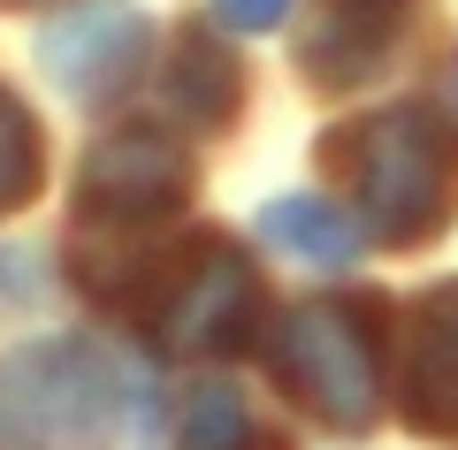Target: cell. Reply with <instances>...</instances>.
I'll return each mask as SVG.
<instances>
[{
    "instance_id": "6da1fadb",
    "label": "cell",
    "mask_w": 458,
    "mask_h": 450,
    "mask_svg": "<svg viewBox=\"0 0 458 450\" xmlns=\"http://www.w3.org/2000/svg\"><path fill=\"white\" fill-rule=\"evenodd\" d=\"M344 199L360 214L367 237L382 244H420L451 214V145L428 107H382L360 130H344L336 145Z\"/></svg>"
},
{
    "instance_id": "7a4b0ae2",
    "label": "cell",
    "mask_w": 458,
    "mask_h": 450,
    "mask_svg": "<svg viewBox=\"0 0 458 450\" xmlns=\"http://www.w3.org/2000/svg\"><path fill=\"white\" fill-rule=\"evenodd\" d=\"M276 382L306 404L321 428L367 435L382 412V367H375V306L360 298H306L267 336Z\"/></svg>"
},
{
    "instance_id": "3957f363",
    "label": "cell",
    "mask_w": 458,
    "mask_h": 450,
    "mask_svg": "<svg viewBox=\"0 0 458 450\" xmlns=\"http://www.w3.org/2000/svg\"><path fill=\"white\" fill-rule=\"evenodd\" d=\"M114 435V374L92 344H23L0 359V450H99Z\"/></svg>"
},
{
    "instance_id": "277c9868",
    "label": "cell",
    "mask_w": 458,
    "mask_h": 450,
    "mask_svg": "<svg viewBox=\"0 0 458 450\" xmlns=\"http://www.w3.org/2000/svg\"><path fill=\"white\" fill-rule=\"evenodd\" d=\"M146 38H153V23L131 0H84V8H69V16H54L38 31V69L77 107H107L146 69Z\"/></svg>"
},
{
    "instance_id": "5b68a950",
    "label": "cell",
    "mask_w": 458,
    "mask_h": 450,
    "mask_svg": "<svg viewBox=\"0 0 458 450\" xmlns=\"http://www.w3.org/2000/svg\"><path fill=\"white\" fill-rule=\"evenodd\" d=\"M191 199V161L153 130H123V138L92 145L77 168V207L92 229H138L161 222Z\"/></svg>"
},
{
    "instance_id": "8992f818",
    "label": "cell",
    "mask_w": 458,
    "mask_h": 450,
    "mask_svg": "<svg viewBox=\"0 0 458 450\" xmlns=\"http://www.w3.org/2000/svg\"><path fill=\"white\" fill-rule=\"evenodd\" d=\"M252 328V267L237 244L207 237L199 252L176 259L161 306H153V336L168 352H229Z\"/></svg>"
},
{
    "instance_id": "52a82bcc",
    "label": "cell",
    "mask_w": 458,
    "mask_h": 450,
    "mask_svg": "<svg viewBox=\"0 0 458 450\" xmlns=\"http://www.w3.org/2000/svg\"><path fill=\"white\" fill-rule=\"evenodd\" d=\"M412 8H420V0H328L321 23H313V38H306V54H298L306 77L321 84V92H360V84L397 54Z\"/></svg>"
},
{
    "instance_id": "ba28073f",
    "label": "cell",
    "mask_w": 458,
    "mask_h": 450,
    "mask_svg": "<svg viewBox=\"0 0 458 450\" xmlns=\"http://www.w3.org/2000/svg\"><path fill=\"white\" fill-rule=\"evenodd\" d=\"M397 397L420 435H458V283H436L412 306Z\"/></svg>"
},
{
    "instance_id": "9c48e42d",
    "label": "cell",
    "mask_w": 458,
    "mask_h": 450,
    "mask_svg": "<svg viewBox=\"0 0 458 450\" xmlns=\"http://www.w3.org/2000/svg\"><path fill=\"white\" fill-rule=\"evenodd\" d=\"M237 92H245L237 54L214 31H183L176 62H168V107H176L183 123H199V130H222L229 115H237Z\"/></svg>"
},
{
    "instance_id": "30bf717a",
    "label": "cell",
    "mask_w": 458,
    "mask_h": 450,
    "mask_svg": "<svg viewBox=\"0 0 458 450\" xmlns=\"http://www.w3.org/2000/svg\"><path fill=\"white\" fill-rule=\"evenodd\" d=\"M260 237L298 252V259H313V267H344L360 252V222L321 207V199H276V207H260Z\"/></svg>"
},
{
    "instance_id": "8fae6325",
    "label": "cell",
    "mask_w": 458,
    "mask_h": 450,
    "mask_svg": "<svg viewBox=\"0 0 458 450\" xmlns=\"http://www.w3.org/2000/svg\"><path fill=\"white\" fill-rule=\"evenodd\" d=\"M38 123H31V107H23L8 84H0V214H16L23 199L38 191Z\"/></svg>"
},
{
    "instance_id": "7c38bea8",
    "label": "cell",
    "mask_w": 458,
    "mask_h": 450,
    "mask_svg": "<svg viewBox=\"0 0 458 450\" xmlns=\"http://www.w3.org/2000/svg\"><path fill=\"white\" fill-rule=\"evenodd\" d=\"M183 450H267V443H260V428H252L245 397L222 389V382H207L191 397V412H183Z\"/></svg>"
},
{
    "instance_id": "4fadbf2b",
    "label": "cell",
    "mask_w": 458,
    "mask_h": 450,
    "mask_svg": "<svg viewBox=\"0 0 458 450\" xmlns=\"http://www.w3.org/2000/svg\"><path fill=\"white\" fill-rule=\"evenodd\" d=\"M214 16H222L229 31H276V23L291 16V0H214Z\"/></svg>"
},
{
    "instance_id": "5bb4252c",
    "label": "cell",
    "mask_w": 458,
    "mask_h": 450,
    "mask_svg": "<svg viewBox=\"0 0 458 450\" xmlns=\"http://www.w3.org/2000/svg\"><path fill=\"white\" fill-rule=\"evenodd\" d=\"M443 107H451V123H458V62L443 69Z\"/></svg>"
},
{
    "instance_id": "9a60e30c",
    "label": "cell",
    "mask_w": 458,
    "mask_h": 450,
    "mask_svg": "<svg viewBox=\"0 0 458 450\" xmlns=\"http://www.w3.org/2000/svg\"><path fill=\"white\" fill-rule=\"evenodd\" d=\"M0 8H31V0H0Z\"/></svg>"
},
{
    "instance_id": "2e32d148",
    "label": "cell",
    "mask_w": 458,
    "mask_h": 450,
    "mask_svg": "<svg viewBox=\"0 0 458 450\" xmlns=\"http://www.w3.org/2000/svg\"><path fill=\"white\" fill-rule=\"evenodd\" d=\"M8 259H16V252H0V267H8Z\"/></svg>"
}]
</instances>
